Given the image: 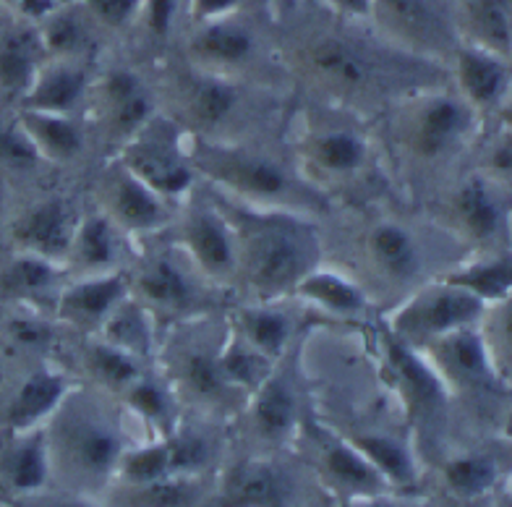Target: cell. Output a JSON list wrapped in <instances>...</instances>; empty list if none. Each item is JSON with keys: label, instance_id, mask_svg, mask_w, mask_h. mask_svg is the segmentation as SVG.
<instances>
[{"label": "cell", "instance_id": "cell-1", "mask_svg": "<svg viewBox=\"0 0 512 507\" xmlns=\"http://www.w3.org/2000/svg\"><path fill=\"white\" fill-rule=\"evenodd\" d=\"M238 241V272L256 301H275L296 291V285L319 267L317 233L304 215L256 210L241 223L230 220Z\"/></svg>", "mask_w": 512, "mask_h": 507}, {"label": "cell", "instance_id": "cell-2", "mask_svg": "<svg viewBox=\"0 0 512 507\" xmlns=\"http://www.w3.org/2000/svg\"><path fill=\"white\" fill-rule=\"evenodd\" d=\"M189 160L194 170L215 183L217 189L241 197L254 210H280L306 215L314 207V194L304 178H293L272 157L230 142H212L194 136ZM319 197V194H317Z\"/></svg>", "mask_w": 512, "mask_h": 507}, {"label": "cell", "instance_id": "cell-3", "mask_svg": "<svg viewBox=\"0 0 512 507\" xmlns=\"http://www.w3.org/2000/svg\"><path fill=\"white\" fill-rule=\"evenodd\" d=\"M479 123V110L458 92L418 89L400 105L395 139L408 163L416 168H439L476 139Z\"/></svg>", "mask_w": 512, "mask_h": 507}, {"label": "cell", "instance_id": "cell-4", "mask_svg": "<svg viewBox=\"0 0 512 507\" xmlns=\"http://www.w3.org/2000/svg\"><path fill=\"white\" fill-rule=\"evenodd\" d=\"M439 225L476 254L512 246V189L476 170L460 178L439 202Z\"/></svg>", "mask_w": 512, "mask_h": 507}, {"label": "cell", "instance_id": "cell-5", "mask_svg": "<svg viewBox=\"0 0 512 507\" xmlns=\"http://www.w3.org/2000/svg\"><path fill=\"white\" fill-rule=\"evenodd\" d=\"M484 311L479 296L445 278H432L403 298L390 319V335L411 348H424L447 332L479 325Z\"/></svg>", "mask_w": 512, "mask_h": 507}, {"label": "cell", "instance_id": "cell-6", "mask_svg": "<svg viewBox=\"0 0 512 507\" xmlns=\"http://www.w3.org/2000/svg\"><path fill=\"white\" fill-rule=\"evenodd\" d=\"M416 351H421V356L432 364L439 379L445 382L450 398H512V385L499 377L479 325L447 332Z\"/></svg>", "mask_w": 512, "mask_h": 507}, {"label": "cell", "instance_id": "cell-7", "mask_svg": "<svg viewBox=\"0 0 512 507\" xmlns=\"http://www.w3.org/2000/svg\"><path fill=\"white\" fill-rule=\"evenodd\" d=\"M298 170L311 189L356 183L371 163V142L364 131L348 121L309 123L298 139Z\"/></svg>", "mask_w": 512, "mask_h": 507}, {"label": "cell", "instance_id": "cell-8", "mask_svg": "<svg viewBox=\"0 0 512 507\" xmlns=\"http://www.w3.org/2000/svg\"><path fill=\"white\" fill-rule=\"evenodd\" d=\"M371 19L398 50L434 61L460 45L442 0H371Z\"/></svg>", "mask_w": 512, "mask_h": 507}, {"label": "cell", "instance_id": "cell-9", "mask_svg": "<svg viewBox=\"0 0 512 507\" xmlns=\"http://www.w3.org/2000/svg\"><path fill=\"white\" fill-rule=\"evenodd\" d=\"M66 408V400H63ZM53 437H48V453L55 455L58 463L84 481L108 479L118 471L123 458L121 437L108 421L87 416L79 408H66L63 419L55 421Z\"/></svg>", "mask_w": 512, "mask_h": 507}, {"label": "cell", "instance_id": "cell-10", "mask_svg": "<svg viewBox=\"0 0 512 507\" xmlns=\"http://www.w3.org/2000/svg\"><path fill=\"white\" fill-rule=\"evenodd\" d=\"M301 63L311 82L337 102L358 100L379 79V63L371 50L343 34H319L306 42Z\"/></svg>", "mask_w": 512, "mask_h": 507}, {"label": "cell", "instance_id": "cell-11", "mask_svg": "<svg viewBox=\"0 0 512 507\" xmlns=\"http://www.w3.org/2000/svg\"><path fill=\"white\" fill-rule=\"evenodd\" d=\"M118 163L126 165L136 178H142L162 199L186 197L194 186L189 149H183L173 134H165L157 118L123 142Z\"/></svg>", "mask_w": 512, "mask_h": 507}, {"label": "cell", "instance_id": "cell-12", "mask_svg": "<svg viewBox=\"0 0 512 507\" xmlns=\"http://www.w3.org/2000/svg\"><path fill=\"white\" fill-rule=\"evenodd\" d=\"M246 89L238 79L212 74L191 66L176 84L178 121L186 123L194 136L215 139L217 131H225L243 118Z\"/></svg>", "mask_w": 512, "mask_h": 507}, {"label": "cell", "instance_id": "cell-13", "mask_svg": "<svg viewBox=\"0 0 512 507\" xmlns=\"http://www.w3.org/2000/svg\"><path fill=\"white\" fill-rule=\"evenodd\" d=\"M361 251H364L366 270L374 275L379 285L403 291V296L413 293L426 275V257L424 244L418 241L416 230L408 228L400 220H374L364 230L361 238Z\"/></svg>", "mask_w": 512, "mask_h": 507}, {"label": "cell", "instance_id": "cell-14", "mask_svg": "<svg viewBox=\"0 0 512 507\" xmlns=\"http://www.w3.org/2000/svg\"><path fill=\"white\" fill-rule=\"evenodd\" d=\"M100 212L126 236H152L168 225V199L152 191L123 163L115 160L97 183Z\"/></svg>", "mask_w": 512, "mask_h": 507}, {"label": "cell", "instance_id": "cell-15", "mask_svg": "<svg viewBox=\"0 0 512 507\" xmlns=\"http://www.w3.org/2000/svg\"><path fill=\"white\" fill-rule=\"evenodd\" d=\"M384 340H387L384 351H387L392 382L408 408V416L418 426H424L426 432H437L439 426L445 424L447 406H450V393H447L445 382L439 379L432 364L421 356V351L400 343L390 332Z\"/></svg>", "mask_w": 512, "mask_h": 507}, {"label": "cell", "instance_id": "cell-16", "mask_svg": "<svg viewBox=\"0 0 512 507\" xmlns=\"http://www.w3.org/2000/svg\"><path fill=\"white\" fill-rule=\"evenodd\" d=\"M181 246L196 270L225 283L238 272V241L230 217L212 207H191L181 223Z\"/></svg>", "mask_w": 512, "mask_h": 507}, {"label": "cell", "instance_id": "cell-17", "mask_svg": "<svg viewBox=\"0 0 512 507\" xmlns=\"http://www.w3.org/2000/svg\"><path fill=\"white\" fill-rule=\"evenodd\" d=\"M256 53H259L256 34L238 16L196 24L189 42L194 68L223 76H236L249 63H254Z\"/></svg>", "mask_w": 512, "mask_h": 507}, {"label": "cell", "instance_id": "cell-18", "mask_svg": "<svg viewBox=\"0 0 512 507\" xmlns=\"http://www.w3.org/2000/svg\"><path fill=\"white\" fill-rule=\"evenodd\" d=\"M452 76L458 95L484 115L502 108L510 97L512 61L460 40L452 53Z\"/></svg>", "mask_w": 512, "mask_h": 507}, {"label": "cell", "instance_id": "cell-19", "mask_svg": "<svg viewBox=\"0 0 512 507\" xmlns=\"http://www.w3.org/2000/svg\"><path fill=\"white\" fill-rule=\"evenodd\" d=\"M92 89L102 121L121 142H128L155 118V100L131 68H113Z\"/></svg>", "mask_w": 512, "mask_h": 507}, {"label": "cell", "instance_id": "cell-20", "mask_svg": "<svg viewBox=\"0 0 512 507\" xmlns=\"http://www.w3.org/2000/svg\"><path fill=\"white\" fill-rule=\"evenodd\" d=\"M131 293H134L152 314H168V317H183L194 314L202 304L199 288L191 280L189 270L181 262L170 257H147L131 278Z\"/></svg>", "mask_w": 512, "mask_h": 507}, {"label": "cell", "instance_id": "cell-21", "mask_svg": "<svg viewBox=\"0 0 512 507\" xmlns=\"http://www.w3.org/2000/svg\"><path fill=\"white\" fill-rule=\"evenodd\" d=\"M79 215L74 204L61 197L45 199L29 207L14 225V244L24 254L66 262L71 241H74Z\"/></svg>", "mask_w": 512, "mask_h": 507}, {"label": "cell", "instance_id": "cell-22", "mask_svg": "<svg viewBox=\"0 0 512 507\" xmlns=\"http://www.w3.org/2000/svg\"><path fill=\"white\" fill-rule=\"evenodd\" d=\"M131 296V278L113 270L102 275H84L68 283L55 301L58 317L81 330H100L110 311Z\"/></svg>", "mask_w": 512, "mask_h": 507}, {"label": "cell", "instance_id": "cell-23", "mask_svg": "<svg viewBox=\"0 0 512 507\" xmlns=\"http://www.w3.org/2000/svg\"><path fill=\"white\" fill-rule=\"evenodd\" d=\"M223 507H290L293 479L270 460H246L225 476Z\"/></svg>", "mask_w": 512, "mask_h": 507}, {"label": "cell", "instance_id": "cell-24", "mask_svg": "<svg viewBox=\"0 0 512 507\" xmlns=\"http://www.w3.org/2000/svg\"><path fill=\"white\" fill-rule=\"evenodd\" d=\"M89 87L92 84H89V74L84 63L48 58L27 95L21 97V105L27 110L71 115V110H76V105L87 97Z\"/></svg>", "mask_w": 512, "mask_h": 507}, {"label": "cell", "instance_id": "cell-25", "mask_svg": "<svg viewBox=\"0 0 512 507\" xmlns=\"http://www.w3.org/2000/svg\"><path fill=\"white\" fill-rule=\"evenodd\" d=\"M251 395V424L256 434L272 442L285 440L298 424V390L293 377L275 366V372Z\"/></svg>", "mask_w": 512, "mask_h": 507}, {"label": "cell", "instance_id": "cell-26", "mask_svg": "<svg viewBox=\"0 0 512 507\" xmlns=\"http://www.w3.org/2000/svg\"><path fill=\"white\" fill-rule=\"evenodd\" d=\"M173 377L183 393L199 403H228L230 395L238 390L230 385L220 366V348H202V345H183L173 361Z\"/></svg>", "mask_w": 512, "mask_h": 507}, {"label": "cell", "instance_id": "cell-27", "mask_svg": "<svg viewBox=\"0 0 512 507\" xmlns=\"http://www.w3.org/2000/svg\"><path fill=\"white\" fill-rule=\"evenodd\" d=\"M48 61L40 29L16 27L0 34V89L24 97Z\"/></svg>", "mask_w": 512, "mask_h": 507}, {"label": "cell", "instance_id": "cell-28", "mask_svg": "<svg viewBox=\"0 0 512 507\" xmlns=\"http://www.w3.org/2000/svg\"><path fill=\"white\" fill-rule=\"evenodd\" d=\"M298 298H304L309 304L319 306L327 314L343 319H358L369 314V293L361 283L343 275L337 270H324V267H314L301 283L296 285Z\"/></svg>", "mask_w": 512, "mask_h": 507}, {"label": "cell", "instance_id": "cell-29", "mask_svg": "<svg viewBox=\"0 0 512 507\" xmlns=\"http://www.w3.org/2000/svg\"><path fill=\"white\" fill-rule=\"evenodd\" d=\"M118 233L121 230L115 228L108 215H102V212L79 217L74 241H71L66 257V264H71L76 278L118 270Z\"/></svg>", "mask_w": 512, "mask_h": 507}, {"label": "cell", "instance_id": "cell-30", "mask_svg": "<svg viewBox=\"0 0 512 507\" xmlns=\"http://www.w3.org/2000/svg\"><path fill=\"white\" fill-rule=\"evenodd\" d=\"M68 395L66 377L50 369L29 374L16 390L6 411V421L14 432H32L34 426L53 416Z\"/></svg>", "mask_w": 512, "mask_h": 507}, {"label": "cell", "instance_id": "cell-31", "mask_svg": "<svg viewBox=\"0 0 512 507\" xmlns=\"http://www.w3.org/2000/svg\"><path fill=\"white\" fill-rule=\"evenodd\" d=\"M439 278L471 291L486 306L497 304L512 293V246L510 249L489 251V254H476V259L442 272Z\"/></svg>", "mask_w": 512, "mask_h": 507}, {"label": "cell", "instance_id": "cell-32", "mask_svg": "<svg viewBox=\"0 0 512 507\" xmlns=\"http://www.w3.org/2000/svg\"><path fill=\"white\" fill-rule=\"evenodd\" d=\"M19 123L40 149L42 160L50 163H71L84 149V131L66 113H45V110H21Z\"/></svg>", "mask_w": 512, "mask_h": 507}, {"label": "cell", "instance_id": "cell-33", "mask_svg": "<svg viewBox=\"0 0 512 507\" xmlns=\"http://www.w3.org/2000/svg\"><path fill=\"white\" fill-rule=\"evenodd\" d=\"M233 330L272 361L283 359L293 338V322L283 309L272 306V301L241 306L233 319Z\"/></svg>", "mask_w": 512, "mask_h": 507}, {"label": "cell", "instance_id": "cell-34", "mask_svg": "<svg viewBox=\"0 0 512 507\" xmlns=\"http://www.w3.org/2000/svg\"><path fill=\"white\" fill-rule=\"evenodd\" d=\"M322 468L324 476L348 494L371 497L384 484V476L371 466L364 453L353 442L327 440L322 445Z\"/></svg>", "mask_w": 512, "mask_h": 507}, {"label": "cell", "instance_id": "cell-35", "mask_svg": "<svg viewBox=\"0 0 512 507\" xmlns=\"http://www.w3.org/2000/svg\"><path fill=\"white\" fill-rule=\"evenodd\" d=\"M152 319H155V314L131 293L110 311V317L102 322L100 335L105 343L131 353L136 359H147L152 353V340H155Z\"/></svg>", "mask_w": 512, "mask_h": 507}, {"label": "cell", "instance_id": "cell-36", "mask_svg": "<svg viewBox=\"0 0 512 507\" xmlns=\"http://www.w3.org/2000/svg\"><path fill=\"white\" fill-rule=\"evenodd\" d=\"M463 42L512 61V0H471Z\"/></svg>", "mask_w": 512, "mask_h": 507}, {"label": "cell", "instance_id": "cell-37", "mask_svg": "<svg viewBox=\"0 0 512 507\" xmlns=\"http://www.w3.org/2000/svg\"><path fill=\"white\" fill-rule=\"evenodd\" d=\"M89 24H95V21L89 19L84 8L58 6L55 11H50L40 21V27H37L48 58H55V61H81L84 53L89 50V42H92Z\"/></svg>", "mask_w": 512, "mask_h": 507}, {"label": "cell", "instance_id": "cell-38", "mask_svg": "<svg viewBox=\"0 0 512 507\" xmlns=\"http://www.w3.org/2000/svg\"><path fill=\"white\" fill-rule=\"evenodd\" d=\"M277 364L280 361L267 359L254 345L246 343L236 330L230 332L228 340L220 345V366H223L225 379L238 393H254L256 387L275 372Z\"/></svg>", "mask_w": 512, "mask_h": 507}, {"label": "cell", "instance_id": "cell-39", "mask_svg": "<svg viewBox=\"0 0 512 507\" xmlns=\"http://www.w3.org/2000/svg\"><path fill=\"white\" fill-rule=\"evenodd\" d=\"M3 474L14 492H37L40 487H45L50 476L48 437L42 432L27 434V440H21L6 455Z\"/></svg>", "mask_w": 512, "mask_h": 507}, {"label": "cell", "instance_id": "cell-40", "mask_svg": "<svg viewBox=\"0 0 512 507\" xmlns=\"http://www.w3.org/2000/svg\"><path fill=\"white\" fill-rule=\"evenodd\" d=\"M499 458L494 453H465L445 463V484L460 500H476L497 487Z\"/></svg>", "mask_w": 512, "mask_h": 507}, {"label": "cell", "instance_id": "cell-41", "mask_svg": "<svg viewBox=\"0 0 512 507\" xmlns=\"http://www.w3.org/2000/svg\"><path fill=\"white\" fill-rule=\"evenodd\" d=\"M58 278H61L58 262L19 251V257L11 259L0 275V285L16 298H40L58 288Z\"/></svg>", "mask_w": 512, "mask_h": 507}, {"label": "cell", "instance_id": "cell-42", "mask_svg": "<svg viewBox=\"0 0 512 507\" xmlns=\"http://www.w3.org/2000/svg\"><path fill=\"white\" fill-rule=\"evenodd\" d=\"M353 445L384 476V481L403 484V487L416 481V466H413L411 453L395 437H387V434H358V437H353Z\"/></svg>", "mask_w": 512, "mask_h": 507}, {"label": "cell", "instance_id": "cell-43", "mask_svg": "<svg viewBox=\"0 0 512 507\" xmlns=\"http://www.w3.org/2000/svg\"><path fill=\"white\" fill-rule=\"evenodd\" d=\"M87 369L97 382H102L115 393H123L128 385H134L136 379L144 374L142 359L105 343L102 338L87 345Z\"/></svg>", "mask_w": 512, "mask_h": 507}, {"label": "cell", "instance_id": "cell-44", "mask_svg": "<svg viewBox=\"0 0 512 507\" xmlns=\"http://www.w3.org/2000/svg\"><path fill=\"white\" fill-rule=\"evenodd\" d=\"M479 327L499 377L512 385V293L486 306Z\"/></svg>", "mask_w": 512, "mask_h": 507}, {"label": "cell", "instance_id": "cell-45", "mask_svg": "<svg viewBox=\"0 0 512 507\" xmlns=\"http://www.w3.org/2000/svg\"><path fill=\"white\" fill-rule=\"evenodd\" d=\"M196 481L191 476H162L149 484H136L126 497L128 507H191L196 502Z\"/></svg>", "mask_w": 512, "mask_h": 507}, {"label": "cell", "instance_id": "cell-46", "mask_svg": "<svg viewBox=\"0 0 512 507\" xmlns=\"http://www.w3.org/2000/svg\"><path fill=\"white\" fill-rule=\"evenodd\" d=\"M118 471L126 479V484L136 487V484H149L162 476H173L170 471V450L168 440L157 442V445L139 447L134 453L123 455L118 463Z\"/></svg>", "mask_w": 512, "mask_h": 507}, {"label": "cell", "instance_id": "cell-47", "mask_svg": "<svg viewBox=\"0 0 512 507\" xmlns=\"http://www.w3.org/2000/svg\"><path fill=\"white\" fill-rule=\"evenodd\" d=\"M128 406L134 408L142 419L152 421V424L165 426L170 419V398L165 393V387H160L155 379H149L147 374L136 379L134 385H128L123 390Z\"/></svg>", "mask_w": 512, "mask_h": 507}, {"label": "cell", "instance_id": "cell-48", "mask_svg": "<svg viewBox=\"0 0 512 507\" xmlns=\"http://www.w3.org/2000/svg\"><path fill=\"white\" fill-rule=\"evenodd\" d=\"M170 471L173 476H194L209 463L212 447L196 432H178L168 440Z\"/></svg>", "mask_w": 512, "mask_h": 507}, {"label": "cell", "instance_id": "cell-49", "mask_svg": "<svg viewBox=\"0 0 512 507\" xmlns=\"http://www.w3.org/2000/svg\"><path fill=\"white\" fill-rule=\"evenodd\" d=\"M40 149L16 118L14 123H0V163L16 170H29L40 163Z\"/></svg>", "mask_w": 512, "mask_h": 507}, {"label": "cell", "instance_id": "cell-50", "mask_svg": "<svg viewBox=\"0 0 512 507\" xmlns=\"http://www.w3.org/2000/svg\"><path fill=\"white\" fill-rule=\"evenodd\" d=\"M144 0H81L89 19L105 29H126L142 14Z\"/></svg>", "mask_w": 512, "mask_h": 507}, {"label": "cell", "instance_id": "cell-51", "mask_svg": "<svg viewBox=\"0 0 512 507\" xmlns=\"http://www.w3.org/2000/svg\"><path fill=\"white\" fill-rule=\"evenodd\" d=\"M481 173H486L489 178L505 183L507 189H512V131H507L505 126L484 147Z\"/></svg>", "mask_w": 512, "mask_h": 507}, {"label": "cell", "instance_id": "cell-52", "mask_svg": "<svg viewBox=\"0 0 512 507\" xmlns=\"http://www.w3.org/2000/svg\"><path fill=\"white\" fill-rule=\"evenodd\" d=\"M144 27H147L149 37L155 40H165L176 24L178 16V0H144L142 14Z\"/></svg>", "mask_w": 512, "mask_h": 507}, {"label": "cell", "instance_id": "cell-53", "mask_svg": "<svg viewBox=\"0 0 512 507\" xmlns=\"http://www.w3.org/2000/svg\"><path fill=\"white\" fill-rule=\"evenodd\" d=\"M8 330H11V338L21 348H29V351H40V348H45L50 343V327L42 319L16 317Z\"/></svg>", "mask_w": 512, "mask_h": 507}, {"label": "cell", "instance_id": "cell-54", "mask_svg": "<svg viewBox=\"0 0 512 507\" xmlns=\"http://www.w3.org/2000/svg\"><path fill=\"white\" fill-rule=\"evenodd\" d=\"M238 8H241V0H191V16L196 24L236 16Z\"/></svg>", "mask_w": 512, "mask_h": 507}, {"label": "cell", "instance_id": "cell-55", "mask_svg": "<svg viewBox=\"0 0 512 507\" xmlns=\"http://www.w3.org/2000/svg\"><path fill=\"white\" fill-rule=\"evenodd\" d=\"M3 6L14 8L16 14H21L24 19H32V21H42L50 11L58 8L55 0H0Z\"/></svg>", "mask_w": 512, "mask_h": 507}, {"label": "cell", "instance_id": "cell-56", "mask_svg": "<svg viewBox=\"0 0 512 507\" xmlns=\"http://www.w3.org/2000/svg\"><path fill=\"white\" fill-rule=\"evenodd\" d=\"M327 3L348 19H371V0H327Z\"/></svg>", "mask_w": 512, "mask_h": 507}, {"label": "cell", "instance_id": "cell-57", "mask_svg": "<svg viewBox=\"0 0 512 507\" xmlns=\"http://www.w3.org/2000/svg\"><path fill=\"white\" fill-rule=\"evenodd\" d=\"M497 113H499V126H505L507 131H512V102H505Z\"/></svg>", "mask_w": 512, "mask_h": 507}, {"label": "cell", "instance_id": "cell-58", "mask_svg": "<svg viewBox=\"0 0 512 507\" xmlns=\"http://www.w3.org/2000/svg\"><path fill=\"white\" fill-rule=\"evenodd\" d=\"M58 507H92V505H81V502H63V505Z\"/></svg>", "mask_w": 512, "mask_h": 507}, {"label": "cell", "instance_id": "cell-59", "mask_svg": "<svg viewBox=\"0 0 512 507\" xmlns=\"http://www.w3.org/2000/svg\"><path fill=\"white\" fill-rule=\"evenodd\" d=\"M356 507H387V505H382V502H364V505H356Z\"/></svg>", "mask_w": 512, "mask_h": 507}]
</instances>
